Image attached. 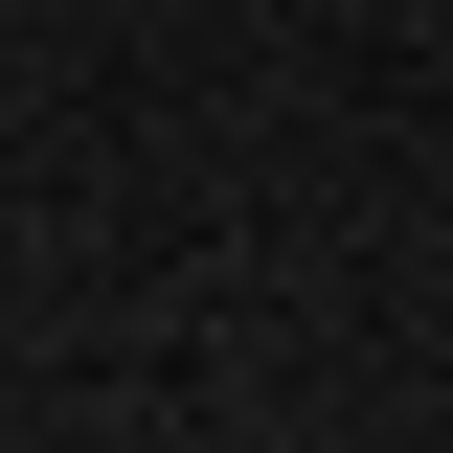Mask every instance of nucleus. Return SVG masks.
Instances as JSON below:
<instances>
[]
</instances>
